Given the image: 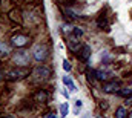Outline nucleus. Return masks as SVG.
Listing matches in <instances>:
<instances>
[{"instance_id": "obj_1", "label": "nucleus", "mask_w": 132, "mask_h": 118, "mask_svg": "<svg viewBox=\"0 0 132 118\" xmlns=\"http://www.w3.org/2000/svg\"><path fill=\"white\" fill-rule=\"evenodd\" d=\"M29 74V69L26 66H14L11 69L6 71V80L9 81H15V80H22Z\"/></svg>"}, {"instance_id": "obj_2", "label": "nucleus", "mask_w": 132, "mask_h": 118, "mask_svg": "<svg viewBox=\"0 0 132 118\" xmlns=\"http://www.w3.org/2000/svg\"><path fill=\"white\" fill-rule=\"evenodd\" d=\"M12 61L15 66H28L31 61V54L26 49H19L17 52L12 54Z\"/></svg>"}, {"instance_id": "obj_3", "label": "nucleus", "mask_w": 132, "mask_h": 118, "mask_svg": "<svg viewBox=\"0 0 132 118\" xmlns=\"http://www.w3.org/2000/svg\"><path fill=\"white\" fill-rule=\"evenodd\" d=\"M48 55H49V48H48L46 45H37V46L34 48L32 58L35 60V61L42 63V61H45V60L48 58Z\"/></svg>"}, {"instance_id": "obj_4", "label": "nucleus", "mask_w": 132, "mask_h": 118, "mask_svg": "<svg viewBox=\"0 0 132 118\" xmlns=\"http://www.w3.org/2000/svg\"><path fill=\"white\" fill-rule=\"evenodd\" d=\"M28 43H29V37H28V35H25V34H15V35H12V37H11V45H12V46H15L17 49L25 48Z\"/></svg>"}, {"instance_id": "obj_5", "label": "nucleus", "mask_w": 132, "mask_h": 118, "mask_svg": "<svg viewBox=\"0 0 132 118\" xmlns=\"http://www.w3.org/2000/svg\"><path fill=\"white\" fill-rule=\"evenodd\" d=\"M34 77H37L38 80H48L51 77V69L45 64H40L34 69Z\"/></svg>"}, {"instance_id": "obj_6", "label": "nucleus", "mask_w": 132, "mask_h": 118, "mask_svg": "<svg viewBox=\"0 0 132 118\" xmlns=\"http://www.w3.org/2000/svg\"><path fill=\"white\" fill-rule=\"evenodd\" d=\"M66 46H68V49H69L71 52H78V51H80V48H81L83 45L80 43V40H78L77 37L71 35V37L68 38V41H66Z\"/></svg>"}, {"instance_id": "obj_7", "label": "nucleus", "mask_w": 132, "mask_h": 118, "mask_svg": "<svg viewBox=\"0 0 132 118\" xmlns=\"http://www.w3.org/2000/svg\"><path fill=\"white\" fill-rule=\"evenodd\" d=\"M91 54H92V49H91V46L89 45H83L81 48H80V51H78V58L81 60V61H88V60L91 58Z\"/></svg>"}, {"instance_id": "obj_8", "label": "nucleus", "mask_w": 132, "mask_h": 118, "mask_svg": "<svg viewBox=\"0 0 132 118\" xmlns=\"http://www.w3.org/2000/svg\"><path fill=\"white\" fill-rule=\"evenodd\" d=\"M118 88H120V83H118V81H114V80H112V81H104V83H103V86H101L103 92H106V94L117 92Z\"/></svg>"}, {"instance_id": "obj_9", "label": "nucleus", "mask_w": 132, "mask_h": 118, "mask_svg": "<svg viewBox=\"0 0 132 118\" xmlns=\"http://www.w3.org/2000/svg\"><path fill=\"white\" fill-rule=\"evenodd\" d=\"M11 52H12L11 45L6 41H0V58H8L11 55Z\"/></svg>"}, {"instance_id": "obj_10", "label": "nucleus", "mask_w": 132, "mask_h": 118, "mask_svg": "<svg viewBox=\"0 0 132 118\" xmlns=\"http://www.w3.org/2000/svg\"><path fill=\"white\" fill-rule=\"evenodd\" d=\"M34 100L38 101V103H46L48 101V92L45 89H38L35 92V95H34Z\"/></svg>"}, {"instance_id": "obj_11", "label": "nucleus", "mask_w": 132, "mask_h": 118, "mask_svg": "<svg viewBox=\"0 0 132 118\" xmlns=\"http://www.w3.org/2000/svg\"><path fill=\"white\" fill-rule=\"evenodd\" d=\"M111 77H112V74H111L109 71H95V78H97V80L108 81Z\"/></svg>"}, {"instance_id": "obj_12", "label": "nucleus", "mask_w": 132, "mask_h": 118, "mask_svg": "<svg viewBox=\"0 0 132 118\" xmlns=\"http://www.w3.org/2000/svg\"><path fill=\"white\" fill-rule=\"evenodd\" d=\"M129 114H128V109L125 106H118L117 111H115V118H128Z\"/></svg>"}, {"instance_id": "obj_13", "label": "nucleus", "mask_w": 132, "mask_h": 118, "mask_svg": "<svg viewBox=\"0 0 132 118\" xmlns=\"http://www.w3.org/2000/svg\"><path fill=\"white\" fill-rule=\"evenodd\" d=\"M63 83H65V86H68V88H69V90H71V92H74V90H77V88H75V85H74V81H72V80H71V78H69V77H63Z\"/></svg>"}, {"instance_id": "obj_14", "label": "nucleus", "mask_w": 132, "mask_h": 118, "mask_svg": "<svg viewBox=\"0 0 132 118\" xmlns=\"http://www.w3.org/2000/svg\"><path fill=\"white\" fill-rule=\"evenodd\" d=\"M68 112H69V106H68V103H63L62 106H60V115L65 118L68 115Z\"/></svg>"}, {"instance_id": "obj_15", "label": "nucleus", "mask_w": 132, "mask_h": 118, "mask_svg": "<svg viewBox=\"0 0 132 118\" xmlns=\"http://www.w3.org/2000/svg\"><path fill=\"white\" fill-rule=\"evenodd\" d=\"M117 94L121 95V97H131L132 95V89H118Z\"/></svg>"}, {"instance_id": "obj_16", "label": "nucleus", "mask_w": 132, "mask_h": 118, "mask_svg": "<svg viewBox=\"0 0 132 118\" xmlns=\"http://www.w3.org/2000/svg\"><path fill=\"white\" fill-rule=\"evenodd\" d=\"M98 26H100V28H103V26H104V28H108V19H106V15H103V14L100 15V19H98Z\"/></svg>"}, {"instance_id": "obj_17", "label": "nucleus", "mask_w": 132, "mask_h": 118, "mask_svg": "<svg viewBox=\"0 0 132 118\" xmlns=\"http://www.w3.org/2000/svg\"><path fill=\"white\" fill-rule=\"evenodd\" d=\"M72 35L77 37V38H80V37L83 35V29H80V28H74V29H72Z\"/></svg>"}, {"instance_id": "obj_18", "label": "nucleus", "mask_w": 132, "mask_h": 118, "mask_svg": "<svg viewBox=\"0 0 132 118\" xmlns=\"http://www.w3.org/2000/svg\"><path fill=\"white\" fill-rule=\"evenodd\" d=\"M63 69H65L66 72H69V71L72 69V66H71V63H69L68 60H63Z\"/></svg>"}, {"instance_id": "obj_19", "label": "nucleus", "mask_w": 132, "mask_h": 118, "mask_svg": "<svg viewBox=\"0 0 132 118\" xmlns=\"http://www.w3.org/2000/svg\"><path fill=\"white\" fill-rule=\"evenodd\" d=\"M81 104H83V103H81L80 100H77V101H75V112H78V109L81 107Z\"/></svg>"}, {"instance_id": "obj_20", "label": "nucleus", "mask_w": 132, "mask_h": 118, "mask_svg": "<svg viewBox=\"0 0 132 118\" xmlns=\"http://www.w3.org/2000/svg\"><path fill=\"white\" fill-rule=\"evenodd\" d=\"M43 118H57V115H55L54 112H49V114H46Z\"/></svg>"}, {"instance_id": "obj_21", "label": "nucleus", "mask_w": 132, "mask_h": 118, "mask_svg": "<svg viewBox=\"0 0 132 118\" xmlns=\"http://www.w3.org/2000/svg\"><path fill=\"white\" fill-rule=\"evenodd\" d=\"M5 118H15V117H14V115H6Z\"/></svg>"}, {"instance_id": "obj_22", "label": "nucleus", "mask_w": 132, "mask_h": 118, "mask_svg": "<svg viewBox=\"0 0 132 118\" xmlns=\"http://www.w3.org/2000/svg\"><path fill=\"white\" fill-rule=\"evenodd\" d=\"M85 118H89V117H85Z\"/></svg>"}, {"instance_id": "obj_23", "label": "nucleus", "mask_w": 132, "mask_h": 118, "mask_svg": "<svg viewBox=\"0 0 132 118\" xmlns=\"http://www.w3.org/2000/svg\"><path fill=\"white\" fill-rule=\"evenodd\" d=\"M98 118H101V117H98Z\"/></svg>"}]
</instances>
